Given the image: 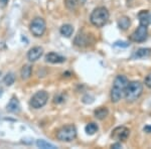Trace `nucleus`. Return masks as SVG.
<instances>
[{"label":"nucleus","mask_w":151,"mask_h":149,"mask_svg":"<svg viewBox=\"0 0 151 149\" xmlns=\"http://www.w3.org/2000/svg\"><path fill=\"white\" fill-rule=\"evenodd\" d=\"M128 83L129 81L127 77L123 75H119L115 78L111 89V101L113 103H118L125 96V91Z\"/></svg>","instance_id":"obj_1"},{"label":"nucleus","mask_w":151,"mask_h":149,"mask_svg":"<svg viewBox=\"0 0 151 149\" xmlns=\"http://www.w3.org/2000/svg\"><path fill=\"white\" fill-rule=\"evenodd\" d=\"M109 11L106 7L100 6L95 8L90 16V20L96 27H103L109 20Z\"/></svg>","instance_id":"obj_2"},{"label":"nucleus","mask_w":151,"mask_h":149,"mask_svg":"<svg viewBox=\"0 0 151 149\" xmlns=\"http://www.w3.org/2000/svg\"><path fill=\"white\" fill-rule=\"evenodd\" d=\"M143 92V85L138 81H133V82L128 83L127 88L125 91V97L126 100L129 102H133L137 100Z\"/></svg>","instance_id":"obj_3"},{"label":"nucleus","mask_w":151,"mask_h":149,"mask_svg":"<svg viewBox=\"0 0 151 149\" xmlns=\"http://www.w3.org/2000/svg\"><path fill=\"white\" fill-rule=\"evenodd\" d=\"M77 137V129L74 125H65L58 129L57 138L63 142H72Z\"/></svg>","instance_id":"obj_4"},{"label":"nucleus","mask_w":151,"mask_h":149,"mask_svg":"<svg viewBox=\"0 0 151 149\" xmlns=\"http://www.w3.org/2000/svg\"><path fill=\"white\" fill-rule=\"evenodd\" d=\"M30 32L32 33L35 37H40L43 35L47 29V23H45V19L41 17H35L31 21L30 25H29Z\"/></svg>","instance_id":"obj_5"},{"label":"nucleus","mask_w":151,"mask_h":149,"mask_svg":"<svg viewBox=\"0 0 151 149\" xmlns=\"http://www.w3.org/2000/svg\"><path fill=\"white\" fill-rule=\"evenodd\" d=\"M47 100H48L47 92L38 91L31 97L30 101H29V105L33 109H40L43 106H45V104L47 103Z\"/></svg>","instance_id":"obj_6"},{"label":"nucleus","mask_w":151,"mask_h":149,"mask_svg":"<svg viewBox=\"0 0 151 149\" xmlns=\"http://www.w3.org/2000/svg\"><path fill=\"white\" fill-rule=\"evenodd\" d=\"M129 134H130V130H129L127 127L119 126V127H116V128L112 131L111 137L117 141H119V142H122V141L127 140L129 137Z\"/></svg>","instance_id":"obj_7"},{"label":"nucleus","mask_w":151,"mask_h":149,"mask_svg":"<svg viewBox=\"0 0 151 149\" xmlns=\"http://www.w3.org/2000/svg\"><path fill=\"white\" fill-rule=\"evenodd\" d=\"M147 35H148L147 26L140 24L137 27V29L131 35L130 38H131V40L135 41V42H142V41H144L146 38H147Z\"/></svg>","instance_id":"obj_8"},{"label":"nucleus","mask_w":151,"mask_h":149,"mask_svg":"<svg viewBox=\"0 0 151 149\" xmlns=\"http://www.w3.org/2000/svg\"><path fill=\"white\" fill-rule=\"evenodd\" d=\"M43 53V48L40 46H35V48H30L29 52L27 53V58L29 62H36L38 58H40V57Z\"/></svg>","instance_id":"obj_9"},{"label":"nucleus","mask_w":151,"mask_h":149,"mask_svg":"<svg viewBox=\"0 0 151 149\" xmlns=\"http://www.w3.org/2000/svg\"><path fill=\"white\" fill-rule=\"evenodd\" d=\"M20 103H19L18 99L15 97H12L10 99V101L8 102L6 106V110L10 113H13V114H17L20 112Z\"/></svg>","instance_id":"obj_10"},{"label":"nucleus","mask_w":151,"mask_h":149,"mask_svg":"<svg viewBox=\"0 0 151 149\" xmlns=\"http://www.w3.org/2000/svg\"><path fill=\"white\" fill-rule=\"evenodd\" d=\"M45 62L50 63H62L65 62V58L63 55L55 53H50L45 55Z\"/></svg>","instance_id":"obj_11"},{"label":"nucleus","mask_w":151,"mask_h":149,"mask_svg":"<svg viewBox=\"0 0 151 149\" xmlns=\"http://www.w3.org/2000/svg\"><path fill=\"white\" fill-rule=\"evenodd\" d=\"M151 55V48H142L137 50L133 55L134 58H145L150 57Z\"/></svg>","instance_id":"obj_12"},{"label":"nucleus","mask_w":151,"mask_h":149,"mask_svg":"<svg viewBox=\"0 0 151 149\" xmlns=\"http://www.w3.org/2000/svg\"><path fill=\"white\" fill-rule=\"evenodd\" d=\"M109 114V110L106 107H100V108L96 109L94 112V115L98 120H104Z\"/></svg>","instance_id":"obj_13"},{"label":"nucleus","mask_w":151,"mask_h":149,"mask_svg":"<svg viewBox=\"0 0 151 149\" xmlns=\"http://www.w3.org/2000/svg\"><path fill=\"white\" fill-rule=\"evenodd\" d=\"M75 45L78 46H86L89 41H88V35L84 33H79L75 38Z\"/></svg>","instance_id":"obj_14"},{"label":"nucleus","mask_w":151,"mask_h":149,"mask_svg":"<svg viewBox=\"0 0 151 149\" xmlns=\"http://www.w3.org/2000/svg\"><path fill=\"white\" fill-rule=\"evenodd\" d=\"M32 74V67L30 65H24L20 71V76L22 80H27L31 77Z\"/></svg>","instance_id":"obj_15"},{"label":"nucleus","mask_w":151,"mask_h":149,"mask_svg":"<svg viewBox=\"0 0 151 149\" xmlns=\"http://www.w3.org/2000/svg\"><path fill=\"white\" fill-rule=\"evenodd\" d=\"M60 35L63 36L70 37V36L73 35V32H74V27H73L70 24H64V25L60 27Z\"/></svg>","instance_id":"obj_16"},{"label":"nucleus","mask_w":151,"mask_h":149,"mask_svg":"<svg viewBox=\"0 0 151 149\" xmlns=\"http://www.w3.org/2000/svg\"><path fill=\"white\" fill-rule=\"evenodd\" d=\"M130 24H131L130 18L127 17V16H122V17H120L118 20V26H119V28L122 29V30L128 29Z\"/></svg>","instance_id":"obj_17"},{"label":"nucleus","mask_w":151,"mask_h":149,"mask_svg":"<svg viewBox=\"0 0 151 149\" xmlns=\"http://www.w3.org/2000/svg\"><path fill=\"white\" fill-rule=\"evenodd\" d=\"M138 17H139L140 24L145 25V26H148V24H149V14H148L147 10L140 11L139 14H138Z\"/></svg>","instance_id":"obj_18"},{"label":"nucleus","mask_w":151,"mask_h":149,"mask_svg":"<svg viewBox=\"0 0 151 149\" xmlns=\"http://www.w3.org/2000/svg\"><path fill=\"white\" fill-rule=\"evenodd\" d=\"M36 146H37L38 148H43V149H55L57 148V146H55L53 144L50 143V142H47L45 140H43V139H40V140L36 141Z\"/></svg>","instance_id":"obj_19"},{"label":"nucleus","mask_w":151,"mask_h":149,"mask_svg":"<svg viewBox=\"0 0 151 149\" xmlns=\"http://www.w3.org/2000/svg\"><path fill=\"white\" fill-rule=\"evenodd\" d=\"M98 125L95 123H89L88 125L85 127V130L88 135H94L97 131H98Z\"/></svg>","instance_id":"obj_20"},{"label":"nucleus","mask_w":151,"mask_h":149,"mask_svg":"<svg viewBox=\"0 0 151 149\" xmlns=\"http://www.w3.org/2000/svg\"><path fill=\"white\" fill-rule=\"evenodd\" d=\"M3 82L6 86H8V87L12 86V85L14 84V82H15V75H14L13 73H8V74L4 77Z\"/></svg>","instance_id":"obj_21"},{"label":"nucleus","mask_w":151,"mask_h":149,"mask_svg":"<svg viewBox=\"0 0 151 149\" xmlns=\"http://www.w3.org/2000/svg\"><path fill=\"white\" fill-rule=\"evenodd\" d=\"M79 4V0H65V5L70 10H74Z\"/></svg>","instance_id":"obj_22"},{"label":"nucleus","mask_w":151,"mask_h":149,"mask_svg":"<svg viewBox=\"0 0 151 149\" xmlns=\"http://www.w3.org/2000/svg\"><path fill=\"white\" fill-rule=\"evenodd\" d=\"M114 45L118 46V48H128V46L130 45V43L126 42V41H116V42L114 43Z\"/></svg>","instance_id":"obj_23"},{"label":"nucleus","mask_w":151,"mask_h":149,"mask_svg":"<svg viewBox=\"0 0 151 149\" xmlns=\"http://www.w3.org/2000/svg\"><path fill=\"white\" fill-rule=\"evenodd\" d=\"M64 101H65V98L63 97V95H58V96H55V99H53V102H55V104L63 103Z\"/></svg>","instance_id":"obj_24"},{"label":"nucleus","mask_w":151,"mask_h":149,"mask_svg":"<svg viewBox=\"0 0 151 149\" xmlns=\"http://www.w3.org/2000/svg\"><path fill=\"white\" fill-rule=\"evenodd\" d=\"M144 83H145L146 87H148L149 89H151V75H148L147 77L145 78Z\"/></svg>","instance_id":"obj_25"},{"label":"nucleus","mask_w":151,"mask_h":149,"mask_svg":"<svg viewBox=\"0 0 151 149\" xmlns=\"http://www.w3.org/2000/svg\"><path fill=\"white\" fill-rule=\"evenodd\" d=\"M112 148H116V149H119V148H122V144L121 143H115L112 145Z\"/></svg>","instance_id":"obj_26"},{"label":"nucleus","mask_w":151,"mask_h":149,"mask_svg":"<svg viewBox=\"0 0 151 149\" xmlns=\"http://www.w3.org/2000/svg\"><path fill=\"white\" fill-rule=\"evenodd\" d=\"M144 132H146V133H151V126L147 125L144 127Z\"/></svg>","instance_id":"obj_27"},{"label":"nucleus","mask_w":151,"mask_h":149,"mask_svg":"<svg viewBox=\"0 0 151 149\" xmlns=\"http://www.w3.org/2000/svg\"><path fill=\"white\" fill-rule=\"evenodd\" d=\"M7 3H8V0H0V4H1L2 7L5 6Z\"/></svg>","instance_id":"obj_28"},{"label":"nucleus","mask_w":151,"mask_h":149,"mask_svg":"<svg viewBox=\"0 0 151 149\" xmlns=\"http://www.w3.org/2000/svg\"><path fill=\"white\" fill-rule=\"evenodd\" d=\"M149 23H151V14L149 15Z\"/></svg>","instance_id":"obj_29"}]
</instances>
